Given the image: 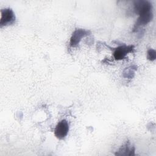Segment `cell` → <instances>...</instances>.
Masks as SVG:
<instances>
[{"mask_svg": "<svg viewBox=\"0 0 156 156\" xmlns=\"http://www.w3.org/2000/svg\"><path fill=\"white\" fill-rule=\"evenodd\" d=\"M133 10L139 17L135 24L133 31H136L140 26L149 23L153 18L152 4L149 1L136 0L133 1Z\"/></svg>", "mask_w": 156, "mask_h": 156, "instance_id": "6da1fadb", "label": "cell"}, {"mask_svg": "<svg viewBox=\"0 0 156 156\" xmlns=\"http://www.w3.org/2000/svg\"><path fill=\"white\" fill-rule=\"evenodd\" d=\"M15 21V15L10 8H5L1 10L0 26L3 27L12 24Z\"/></svg>", "mask_w": 156, "mask_h": 156, "instance_id": "7a4b0ae2", "label": "cell"}, {"mask_svg": "<svg viewBox=\"0 0 156 156\" xmlns=\"http://www.w3.org/2000/svg\"><path fill=\"white\" fill-rule=\"evenodd\" d=\"M91 34V32L84 29L78 28L76 29L73 33L69 41V46L71 47H76L79 44L82 38L88 35Z\"/></svg>", "mask_w": 156, "mask_h": 156, "instance_id": "3957f363", "label": "cell"}, {"mask_svg": "<svg viewBox=\"0 0 156 156\" xmlns=\"http://www.w3.org/2000/svg\"><path fill=\"white\" fill-rule=\"evenodd\" d=\"M69 132V124L66 120L62 119L58 122L55 130L54 134L55 136L61 140L64 138L68 134Z\"/></svg>", "mask_w": 156, "mask_h": 156, "instance_id": "277c9868", "label": "cell"}, {"mask_svg": "<svg viewBox=\"0 0 156 156\" xmlns=\"http://www.w3.org/2000/svg\"><path fill=\"white\" fill-rule=\"evenodd\" d=\"M134 46L133 45H121L114 49L113 52V57L116 60H120L124 59L126 55L129 53L132 52L133 50Z\"/></svg>", "mask_w": 156, "mask_h": 156, "instance_id": "5b68a950", "label": "cell"}, {"mask_svg": "<svg viewBox=\"0 0 156 156\" xmlns=\"http://www.w3.org/2000/svg\"><path fill=\"white\" fill-rule=\"evenodd\" d=\"M116 155H135V147L130 143L127 141L123 146H122L118 152L115 154Z\"/></svg>", "mask_w": 156, "mask_h": 156, "instance_id": "8992f818", "label": "cell"}, {"mask_svg": "<svg viewBox=\"0 0 156 156\" xmlns=\"http://www.w3.org/2000/svg\"><path fill=\"white\" fill-rule=\"evenodd\" d=\"M136 69V67L135 66H132L129 68H126L123 72V75L125 77L132 78L133 77L132 76V74H134L135 71Z\"/></svg>", "mask_w": 156, "mask_h": 156, "instance_id": "52a82bcc", "label": "cell"}, {"mask_svg": "<svg viewBox=\"0 0 156 156\" xmlns=\"http://www.w3.org/2000/svg\"><path fill=\"white\" fill-rule=\"evenodd\" d=\"M147 59L151 60V61H153L155 59L156 57V52L155 51L154 49H150L147 51Z\"/></svg>", "mask_w": 156, "mask_h": 156, "instance_id": "ba28073f", "label": "cell"}]
</instances>
